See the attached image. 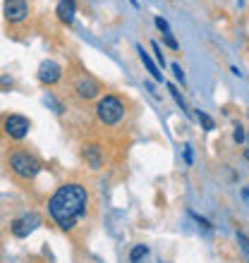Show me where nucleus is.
Returning a JSON list of instances; mask_svg holds the SVG:
<instances>
[{
  "label": "nucleus",
  "instance_id": "nucleus-13",
  "mask_svg": "<svg viewBox=\"0 0 249 263\" xmlns=\"http://www.w3.org/2000/svg\"><path fill=\"white\" fill-rule=\"evenodd\" d=\"M168 91H170V96L175 98V103H177V105H180V108H182V112H187V115H189V110H187V105H185V98L180 96V91L175 89L173 84H168Z\"/></svg>",
  "mask_w": 249,
  "mask_h": 263
},
{
  "label": "nucleus",
  "instance_id": "nucleus-6",
  "mask_svg": "<svg viewBox=\"0 0 249 263\" xmlns=\"http://www.w3.org/2000/svg\"><path fill=\"white\" fill-rule=\"evenodd\" d=\"M39 225H41V215L34 213V211H31V213H24L12 220V235L20 237V239L22 237H29Z\"/></svg>",
  "mask_w": 249,
  "mask_h": 263
},
{
  "label": "nucleus",
  "instance_id": "nucleus-20",
  "mask_svg": "<svg viewBox=\"0 0 249 263\" xmlns=\"http://www.w3.org/2000/svg\"><path fill=\"white\" fill-rule=\"evenodd\" d=\"M163 41H166V46L168 48H173V50H177L180 46H177V41L173 39V34H163Z\"/></svg>",
  "mask_w": 249,
  "mask_h": 263
},
{
  "label": "nucleus",
  "instance_id": "nucleus-1",
  "mask_svg": "<svg viewBox=\"0 0 249 263\" xmlns=\"http://www.w3.org/2000/svg\"><path fill=\"white\" fill-rule=\"evenodd\" d=\"M91 203L89 187L82 182H65L48 199V215L60 230H72L82 220Z\"/></svg>",
  "mask_w": 249,
  "mask_h": 263
},
{
  "label": "nucleus",
  "instance_id": "nucleus-19",
  "mask_svg": "<svg viewBox=\"0 0 249 263\" xmlns=\"http://www.w3.org/2000/svg\"><path fill=\"white\" fill-rule=\"evenodd\" d=\"M153 22H156V27H158L161 31H163V34H170V27H168V22L163 20V17H156Z\"/></svg>",
  "mask_w": 249,
  "mask_h": 263
},
{
  "label": "nucleus",
  "instance_id": "nucleus-8",
  "mask_svg": "<svg viewBox=\"0 0 249 263\" xmlns=\"http://www.w3.org/2000/svg\"><path fill=\"white\" fill-rule=\"evenodd\" d=\"M62 79V67L56 63V60H46L39 67V82L46 84V86H53Z\"/></svg>",
  "mask_w": 249,
  "mask_h": 263
},
{
  "label": "nucleus",
  "instance_id": "nucleus-14",
  "mask_svg": "<svg viewBox=\"0 0 249 263\" xmlns=\"http://www.w3.org/2000/svg\"><path fill=\"white\" fill-rule=\"evenodd\" d=\"M237 242H240V249H242V254H244V261L249 263V237L242 235V232H237Z\"/></svg>",
  "mask_w": 249,
  "mask_h": 263
},
{
  "label": "nucleus",
  "instance_id": "nucleus-12",
  "mask_svg": "<svg viewBox=\"0 0 249 263\" xmlns=\"http://www.w3.org/2000/svg\"><path fill=\"white\" fill-rule=\"evenodd\" d=\"M149 254V247H144V244H137V247H132L130 251V263H139L141 258Z\"/></svg>",
  "mask_w": 249,
  "mask_h": 263
},
{
  "label": "nucleus",
  "instance_id": "nucleus-10",
  "mask_svg": "<svg viewBox=\"0 0 249 263\" xmlns=\"http://www.w3.org/2000/svg\"><path fill=\"white\" fill-rule=\"evenodd\" d=\"M84 158H86L91 170H98V167L103 165V148L96 144H86L84 146Z\"/></svg>",
  "mask_w": 249,
  "mask_h": 263
},
{
  "label": "nucleus",
  "instance_id": "nucleus-17",
  "mask_svg": "<svg viewBox=\"0 0 249 263\" xmlns=\"http://www.w3.org/2000/svg\"><path fill=\"white\" fill-rule=\"evenodd\" d=\"M151 48H153V53H156V60L161 63V67H166V58H163V53H161V46L158 43H151Z\"/></svg>",
  "mask_w": 249,
  "mask_h": 263
},
{
  "label": "nucleus",
  "instance_id": "nucleus-24",
  "mask_svg": "<svg viewBox=\"0 0 249 263\" xmlns=\"http://www.w3.org/2000/svg\"><path fill=\"white\" fill-rule=\"evenodd\" d=\"M242 156H244V160H249V146H247V148H244V153H242Z\"/></svg>",
  "mask_w": 249,
  "mask_h": 263
},
{
  "label": "nucleus",
  "instance_id": "nucleus-11",
  "mask_svg": "<svg viewBox=\"0 0 249 263\" xmlns=\"http://www.w3.org/2000/svg\"><path fill=\"white\" fill-rule=\"evenodd\" d=\"M137 50H139V58H141V63L146 65V69L151 72V77H153V79H158V82H163V74H161V72H158V67H156V63H153V60H151V55H149V53H146V50L141 48V46H139Z\"/></svg>",
  "mask_w": 249,
  "mask_h": 263
},
{
  "label": "nucleus",
  "instance_id": "nucleus-23",
  "mask_svg": "<svg viewBox=\"0 0 249 263\" xmlns=\"http://www.w3.org/2000/svg\"><path fill=\"white\" fill-rule=\"evenodd\" d=\"M242 199H244V201H249V187H244V189H242Z\"/></svg>",
  "mask_w": 249,
  "mask_h": 263
},
{
  "label": "nucleus",
  "instance_id": "nucleus-15",
  "mask_svg": "<svg viewBox=\"0 0 249 263\" xmlns=\"http://www.w3.org/2000/svg\"><path fill=\"white\" fill-rule=\"evenodd\" d=\"M197 120H199V122H201V125H204V127H206V129H214V120H211V118H208V115H206V112H197Z\"/></svg>",
  "mask_w": 249,
  "mask_h": 263
},
{
  "label": "nucleus",
  "instance_id": "nucleus-3",
  "mask_svg": "<svg viewBox=\"0 0 249 263\" xmlns=\"http://www.w3.org/2000/svg\"><path fill=\"white\" fill-rule=\"evenodd\" d=\"M41 160L31 156L29 151H12L10 153V170H12L20 180H34L36 175L41 173Z\"/></svg>",
  "mask_w": 249,
  "mask_h": 263
},
{
  "label": "nucleus",
  "instance_id": "nucleus-16",
  "mask_svg": "<svg viewBox=\"0 0 249 263\" xmlns=\"http://www.w3.org/2000/svg\"><path fill=\"white\" fill-rule=\"evenodd\" d=\"M244 139H247V134H244V127H242V125H237V127H235V132H233V141H235V144H242Z\"/></svg>",
  "mask_w": 249,
  "mask_h": 263
},
{
  "label": "nucleus",
  "instance_id": "nucleus-21",
  "mask_svg": "<svg viewBox=\"0 0 249 263\" xmlns=\"http://www.w3.org/2000/svg\"><path fill=\"white\" fill-rule=\"evenodd\" d=\"M189 215H192L194 220L199 222V228H204V230H211V222H208V220H204V218H199V215H197V213H189Z\"/></svg>",
  "mask_w": 249,
  "mask_h": 263
},
{
  "label": "nucleus",
  "instance_id": "nucleus-18",
  "mask_svg": "<svg viewBox=\"0 0 249 263\" xmlns=\"http://www.w3.org/2000/svg\"><path fill=\"white\" fill-rule=\"evenodd\" d=\"M170 69H173L175 79H177V82H182V84H185V72H182V67H180V65H177V63H173V67H170Z\"/></svg>",
  "mask_w": 249,
  "mask_h": 263
},
{
  "label": "nucleus",
  "instance_id": "nucleus-2",
  "mask_svg": "<svg viewBox=\"0 0 249 263\" xmlns=\"http://www.w3.org/2000/svg\"><path fill=\"white\" fill-rule=\"evenodd\" d=\"M124 115H127V105H124V101L120 96H115V93H105L96 103V118L103 127L120 125L124 120Z\"/></svg>",
  "mask_w": 249,
  "mask_h": 263
},
{
  "label": "nucleus",
  "instance_id": "nucleus-7",
  "mask_svg": "<svg viewBox=\"0 0 249 263\" xmlns=\"http://www.w3.org/2000/svg\"><path fill=\"white\" fill-rule=\"evenodd\" d=\"M29 14V3L27 0H5V20L10 24H20L27 20Z\"/></svg>",
  "mask_w": 249,
  "mask_h": 263
},
{
  "label": "nucleus",
  "instance_id": "nucleus-9",
  "mask_svg": "<svg viewBox=\"0 0 249 263\" xmlns=\"http://www.w3.org/2000/svg\"><path fill=\"white\" fill-rule=\"evenodd\" d=\"M56 14L62 24H72V20H75V14H77V0H60Z\"/></svg>",
  "mask_w": 249,
  "mask_h": 263
},
{
  "label": "nucleus",
  "instance_id": "nucleus-5",
  "mask_svg": "<svg viewBox=\"0 0 249 263\" xmlns=\"http://www.w3.org/2000/svg\"><path fill=\"white\" fill-rule=\"evenodd\" d=\"M75 91H77V96L79 98L91 101V98H96L98 93H101V84H98L91 74L82 72V74H77V79H75Z\"/></svg>",
  "mask_w": 249,
  "mask_h": 263
},
{
  "label": "nucleus",
  "instance_id": "nucleus-22",
  "mask_svg": "<svg viewBox=\"0 0 249 263\" xmlns=\"http://www.w3.org/2000/svg\"><path fill=\"white\" fill-rule=\"evenodd\" d=\"M185 160H187V165H192V148H189V146H187V148H185Z\"/></svg>",
  "mask_w": 249,
  "mask_h": 263
},
{
  "label": "nucleus",
  "instance_id": "nucleus-4",
  "mask_svg": "<svg viewBox=\"0 0 249 263\" xmlns=\"http://www.w3.org/2000/svg\"><path fill=\"white\" fill-rule=\"evenodd\" d=\"M31 129V122H29L24 115H7L3 120V132H5L10 139H24Z\"/></svg>",
  "mask_w": 249,
  "mask_h": 263
}]
</instances>
